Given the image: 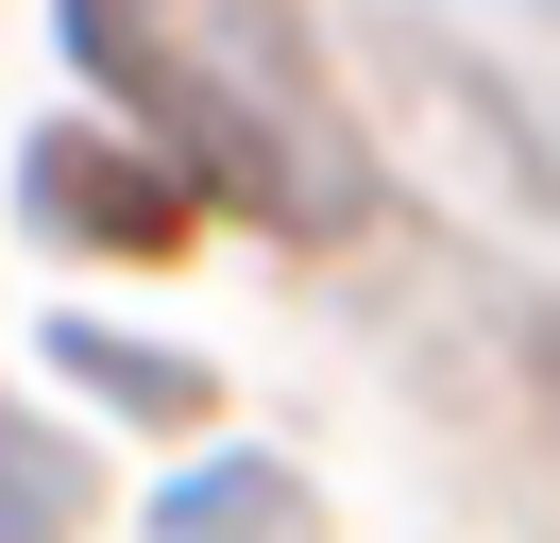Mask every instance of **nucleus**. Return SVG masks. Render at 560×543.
Returning a JSON list of instances; mask_svg holds the SVG:
<instances>
[{
    "instance_id": "nucleus-1",
    "label": "nucleus",
    "mask_w": 560,
    "mask_h": 543,
    "mask_svg": "<svg viewBox=\"0 0 560 543\" xmlns=\"http://www.w3.org/2000/svg\"><path fill=\"white\" fill-rule=\"evenodd\" d=\"M69 51L171 153H205L238 204H272V221H340L357 204L340 102H323V51H306L289 0H69Z\"/></svg>"
}]
</instances>
